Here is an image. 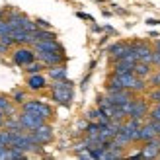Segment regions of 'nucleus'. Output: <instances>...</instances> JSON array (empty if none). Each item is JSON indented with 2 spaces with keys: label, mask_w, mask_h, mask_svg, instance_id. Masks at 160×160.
I'll use <instances>...</instances> for the list:
<instances>
[{
  "label": "nucleus",
  "mask_w": 160,
  "mask_h": 160,
  "mask_svg": "<svg viewBox=\"0 0 160 160\" xmlns=\"http://www.w3.org/2000/svg\"><path fill=\"white\" fill-rule=\"evenodd\" d=\"M35 23H37V28H45V29H49V23H47L45 20H37Z\"/></svg>",
  "instance_id": "23"
},
{
  "label": "nucleus",
  "mask_w": 160,
  "mask_h": 160,
  "mask_svg": "<svg viewBox=\"0 0 160 160\" xmlns=\"http://www.w3.org/2000/svg\"><path fill=\"white\" fill-rule=\"evenodd\" d=\"M4 125V111H0V127Z\"/></svg>",
  "instance_id": "24"
},
{
  "label": "nucleus",
  "mask_w": 160,
  "mask_h": 160,
  "mask_svg": "<svg viewBox=\"0 0 160 160\" xmlns=\"http://www.w3.org/2000/svg\"><path fill=\"white\" fill-rule=\"evenodd\" d=\"M148 100H150V102H154V103L160 102V86H156V90H152V92L148 94Z\"/></svg>",
  "instance_id": "20"
},
{
  "label": "nucleus",
  "mask_w": 160,
  "mask_h": 160,
  "mask_svg": "<svg viewBox=\"0 0 160 160\" xmlns=\"http://www.w3.org/2000/svg\"><path fill=\"white\" fill-rule=\"evenodd\" d=\"M109 55L115 61L129 57V55H135V45H127V43H115L113 47H109Z\"/></svg>",
  "instance_id": "8"
},
{
  "label": "nucleus",
  "mask_w": 160,
  "mask_h": 160,
  "mask_svg": "<svg viewBox=\"0 0 160 160\" xmlns=\"http://www.w3.org/2000/svg\"><path fill=\"white\" fill-rule=\"evenodd\" d=\"M45 86H47V82H45V76L41 72L31 74L28 78V88H29V90H43Z\"/></svg>",
  "instance_id": "13"
},
{
  "label": "nucleus",
  "mask_w": 160,
  "mask_h": 160,
  "mask_svg": "<svg viewBox=\"0 0 160 160\" xmlns=\"http://www.w3.org/2000/svg\"><path fill=\"white\" fill-rule=\"evenodd\" d=\"M14 102L16 103H23V102H26V94H23V92H16L14 94Z\"/></svg>",
  "instance_id": "21"
},
{
  "label": "nucleus",
  "mask_w": 160,
  "mask_h": 160,
  "mask_svg": "<svg viewBox=\"0 0 160 160\" xmlns=\"http://www.w3.org/2000/svg\"><path fill=\"white\" fill-rule=\"evenodd\" d=\"M135 74H137L139 78H147L150 74V62H142V61H137L135 62Z\"/></svg>",
  "instance_id": "16"
},
{
  "label": "nucleus",
  "mask_w": 160,
  "mask_h": 160,
  "mask_svg": "<svg viewBox=\"0 0 160 160\" xmlns=\"http://www.w3.org/2000/svg\"><path fill=\"white\" fill-rule=\"evenodd\" d=\"M49 76L53 78V80H62V78H67V67L62 65H53V67H49Z\"/></svg>",
  "instance_id": "15"
},
{
  "label": "nucleus",
  "mask_w": 160,
  "mask_h": 160,
  "mask_svg": "<svg viewBox=\"0 0 160 160\" xmlns=\"http://www.w3.org/2000/svg\"><path fill=\"white\" fill-rule=\"evenodd\" d=\"M158 135H156V129H154V125L152 121H148L147 125H141V141H150V139H156Z\"/></svg>",
  "instance_id": "14"
},
{
  "label": "nucleus",
  "mask_w": 160,
  "mask_h": 160,
  "mask_svg": "<svg viewBox=\"0 0 160 160\" xmlns=\"http://www.w3.org/2000/svg\"><path fill=\"white\" fill-rule=\"evenodd\" d=\"M0 111H4V115L8 117H14V106H12V100H8L6 96H0Z\"/></svg>",
  "instance_id": "17"
},
{
  "label": "nucleus",
  "mask_w": 160,
  "mask_h": 160,
  "mask_svg": "<svg viewBox=\"0 0 160 160\" xmlns=\"http://www.w3.org/2000/svg\"><path fill=\"white\" fill-rule=\"evenodd\" d=\"M148 119H150V121H160V102L156 103V106H154L152 109H150Z\"/></svg>",
  "instance_id": "19"
},
{
  "label": "nucleus",
  "mask_w": 160,
  "mask_h": 160,
  "mask_svg": "<svg viewBox=\"0 0 160 160\" xmlns=\"http://www.w3.org/2000/svg\"><path fill=\"white\" fill-rule=\"evenodd\" d=\"M123 111L129 117H137V119H142V117H147L148 115V106H147V102L145 100H131V102H127L125 106H121Z\"/></svg>",
  "instance_id": "2"
},
{
  "label": "nucleus",
  "mask_w": 160,
  "mask_h": 160,
  "mask_svg": "<svg viewBox=\"0 0 160 160\" xmlns=\"http://www.w3.org/2000/svg\"><path fill=\"white\" fill-rule=\"evenodd\" d=\"M37 59L43 62L45 67H53V65H61L65 61V55L62 51H35Z\"/></svg>",
  "instance_id": "5"
},
{
  "label": "nucleus",
  "mask_w": 160,
  "mask_h": 160,
  "mask_svg": "<svg viewBox=\"0 0 160 160\" xmlns=\"http://www.w3.org/2000/svg\"><path fill=\"white\" fill-rule=\"evenodd\" d=\"M135 55H137V61L152 65V49L147 43H135Z\"/></svg>",
  "instance_id": "10"
},
{
  "label": "nucleus",
  "mask_w": 160,
  "mask_h": 160,
  "mask_svg": "<svg viewBox=\"0 0 160 160\" xmlns=\"http://www.w3.org/2000/svg\"><path fill=\"white\" fill-rule=\"evenodd\" d=\"M156 51H160V41H158V43H156Z\"/></svg>",
  "instance_id": "25"
},
{
  "label": "nucleus",
  "mask_w": 160,
  "mask_h": 160,
  "mask_svg": "<svg viewBox=\"0 0 160 160\" xmlns=\"http://www.w3.org/2000/svg\"><path fill=\"white\" fill-rule=\"evenodd\" d=\"M35 59V51L28 49V47H20V49L14 51V62L18 67H28L29 62H33Z\"/></svg>",
  "instance_id": "7"
},
{
  "label": "nucleus",
  "mask_w": 160,
  "mask_h": 160,
  "mask_svg": "<svg viewBox=\"0 0 160 160\" xmlns=\"http://www.w3.org/2000/svg\"><path fill=\"white\" fill-rule=\"evenodd\" d=\"M43 62L41 61H39V62H29V65L26 67V70H28V72L29 74H37V72H41V70H43Z\"/></svg>",
  "instance_id": "18"
},
{
  "label": "nucleus",
  "mask_w": 160,
  "mask_h": 160,
  "mask_svg": "<svg viewBox=\"0 0 160 160\" xmlns=\"http://www.w3.org/2000/svg\"><path fill=\"white\" fill-rule=\"evenodd\" d=\"M31 133V137H33V141L37 142V145H47V142H51L53 141V129L49 125H39L37 129H33V131H29Z\"/></svg>",
  "instance_id": "6"
},
{
  "label": "nucleus",
  "mask_w": 160,
  "mask_h": 160,
  "mask_svg": "<svg viewBox=\"0 0 160 160\" xmlns=\"http://www.w3.org/2000/svg\"><path fill=\"white\" fill-rule=\"evenodd\" d=\"M158 158H160V156H158Z\"/></svg>",
  "instance_id": "26"
},
{
  "label": "nucleus",
  "mask_w": 160,
  "mask_h": 160,
  "mask_svg": "<svg viewBox=\"0 0 160 160\" xmlns=\"http://www.w3.org/2000/svg\"><path fill=\"white\" fill-rule=\"evenodd\" d=\"M108 100H109L111 103H113V106H125L127 102H131V100H133V96H131V92L127 90V88H123V90H115V92H109Z\"/></svg>",
  "instance_id": "9"
},
{
  "label": "nucleus",
  "mask_w": 160,
  "mask_h": 160,
  "mask_svg": "<svg viewBox=\"0 0 160 160\" xmlns=\"http://www.w3.org/2000/svg\"><path fill=\"white\" fill-rule=\"evenodd\" d=\"M18 119L22 121V125H23L26 131H33V129H37L39 125L45 123V117L37 115V113H31V111H22V113L18 115Z\"/></svg>",
  "instance_id": "4"
},
{
  "label": "nucleus",
  "mask_w": 160,
  "mask_h": 160,
  "mask_svg": "<svg viewBox=\"0 0 160 160\" xmlns=\"http://www.w3.org/2000/svg\"><path fill=\"white\" fill-rule=\"evenodd\" d=\"M150 82H152L154 86H160V70H158L154 76H150Z\"/></svg>",
  "instance_id": "22"
},
{
  "label": "nucleus",
  "mask_w": 160,
  "mask_h": 160,
  "mask_svg": "<svg viewBox=\"0 0 160 160\" xmlns=\"http://www.w3.org/2000/svg\"><path fill=\"white\" fill-rule=\"evenodd\" d=\"M142 156L145 158H158L160 156V141H156V139L147 141L145 148H142Z\"/></svg>",
  "instance_id": "11"
},
{
  "label": "nucleus",
  "mask_w": 160,
  "mask_h": 160,
  "mask_svg": "<svg viewBox=\"0 0 160 160\" xmlns=\"http://www.w3.org/2000/svg\"><path fill=\"white\" fill-rule=\"evenodd\" d=\"M22 109L23 111H31V113H37V115H41V117H45V119H49L51 117V113H53V109L47 106V103H43V102H39V100H29V102H23L22 103Z\"/></svg>",
  "instance_id": "3"
},
{
  "label": "nucleus",
  "mask_w": 160,
  "mask_h": 160,
  "mask_svg": "<svg viewBox=\"0 0 160 160\" xmlns=\"http://www.w3.org/2000/svg\"><path fill=\"white\" fill-rule=\"evenodd\" d=\"M51 88H53L55 102L61 103V106H70V102H72V84H70V80H67V78L55 80V84Z\"/></svg>",
  "instance_id": "1"
},
{
  "label": "nucleus",
  "mask_w": 160,
  "mask_h": 160,
  "mask_svg": "<svg viewBox=\"0 0 160 160\" xmlns=\"http://www.w3.org/2000/svg\"><path fill=\"white\" fill-rule=\"evenodd\" d=\"M35 51H62V47L57 43V39H43V41L33 43Z\"/></svg>",
  "instance_id": "12"
}]
</instances>
